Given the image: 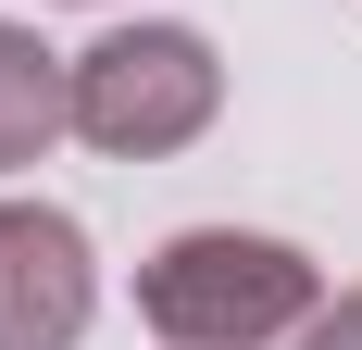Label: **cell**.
<instances>
[{
    "instance_id": "cell-1",
    "label": "cell",
    "mask_w": 362,
    "mask_h": 350,
    "mask_svg": "<svg viewBox=\"0 0 362 350\" xmlns=\"http://www.w3.org/2000/svg\"><path fill=\"white\" fill-rule=\"evenodd\" d=\"M313 300H325L313 250L250 238V225H187L138 263V313L163 350H275V338H300Z\"/></svg>"
},
{
    "instance_id": "cell-2",
    "label": "cell",
    "mask_w": 362,
    "mask_h": 350,
    "mask_svg": "<svg viewBox=\"0 0 362 350\" xmlns=\"http://www.w3.org/2000/svg\"><path fill=\"white\" fill-rule=\"evenodd\" d=\"M225 113V63L200 26H112L100 50H75V138L112 163H163Z\"/></svg>"
},
{
    "instance_id": "cell-3",
    "label": "cell",
    "mask_w": 362,
    "mask_h": 350,
    "mask_svg": "<svg viewBox=\"0 0 362 350\" xmlns=\"http://www.w3.org/2000/svg\"><path fill=\"white\" fill-rule=\"evenodd\" d=\"M100 313L88 225L50 201H0V350H75Z\"/></svg>"
},
{
    "instance_id": "cell-4",
    "label": "cell",
    "mask_w": 362,
    "mask_h": 350,
    "mask_svg": "<svg viewBox=\"0 0 362 350\" xmlns=\"http://www.w3.org/2000/svg\"><path fill=\"white\" fill-rule=\"evenodd\" d=\"M63 125H75V63L37 26H0V175H25Z\"/></svg>"
},
{
    "instance_id": "cell-5",
    "label": "cell",
    "mask_w": 362,
    "mask_h": 350,
    "mask_svg": "<svg viewBox=\"0 0 362 350\" xmlns=\"http://www.w3.org/2000/svg\"><path fill=\"white\" fill-rule=\"evenodd\" d=\"M288 350H362V288H337V300H313Z\"/></svg>"
}]
</instances>
